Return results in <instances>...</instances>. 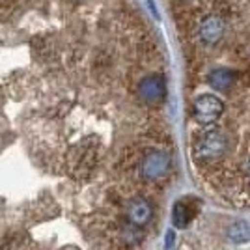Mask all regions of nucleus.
<instances>
[{"mask_svg":"<svg viewBox=\"0 0 250 250\" xmlns=\"http://www.w3.org/2000/svg\"><path fill=\"white\" fill-rule=\"evenodd\" d=\"M192 110H194L196 122L208 125L219 120V116L224 110V103L215 95H200L192 104Z\"/></svg>","mask_w":250,"mask_h":250,"instance_id":"nucleus-2","label":"nucleus"},{"mask_svg":"<svg viewBox=\"0 0 250 250\" xmlns=\"http://www.w3.org/2000/svg\"><path fill=\"white\" fill-rule=\"evenodd\" d=\"M174 243H176V233H174V229H168V231H167V241H165V247H167V250L174 249Z\"/></svg>","mask_w":250,"mask_h":250,"instance_id":"nucleus-10","label":"nucleus"},{"mask_svg":"<svg viewBox=\"0 0 250 250\" xmlns=\"http://www.w3.org/2000/svg\"><path fill=\"white\" fill-rule=\"evenodd\" d=\"M190 211H188V206L183 204V202H177L174 209H172V222L176 228H185L188 222H190Z\"/></svg>","mask_w":250,"mask_h":250,"instance_id":"nucleus-9","label":"nucleus"},{"mask_svg":"<svg viewBox=\"0 0 250 250\" xmlns=\"http://www.w3.org/2000/svg\"><path fill=\"white\" fill-rule=\"evenodd\" d=\"M226 136L219 131H208L204 136H200L194 144V157L200 161H213L224 155L226 151Z\"/></svg>","mask_w":250,"mask_h":250,"instance_id":"nucleus-1","label":"nucleus"},{"mask_svg":"<svg viewBox=\"0 0 250 250\" xmlns=\"http://www.w3.org/2000/svg\"><path fill=\"white\" fill-rule=\"evenodd\" d=\"M142 176L149 179V181H157L167 177V174L170 172V157L163 151H151L144 157L142 167H140Z\"/></svg>","mask_w":250,"mask_h":250,"instance_id":"nucleus-3","label":"nucleus"},{"mask_svg":"<svg viewBox=\"0 0 250 250\" xmlns=\"http://www.w3.org/2000/svg\"><path fill=\"white\" fill-rule=\"evenodd\" d=\"M138 92H140V97L147 101V103L155 104V103H161L163 99H165V95H167V84L165 81L161 79V77H157V75H151V77H146L140 86H138Z\"/></svg>","mask_w":250,"mask_h":250,"instance_id":"nucleus-4","label":"nucleus"},{"mask_svg":"<svg viewBox=\"0 0 250 250\" xmlns=\"http://www.w3.org/2000/svg\"><path fill=\"white\" fill-rule=\"evenodd\" d=\"M228 239L231 243H247V241H250V222L237 220V222L229 224Z\"/></svg>","mask_w":250,"mask_h":250,"instance_id":"nucleus-8","label":"nucleus"},{"mask_svg":"<svg viewBox=\"0 0 250 250\" xmlns=\"http://www.w3.org/2000/svg\"><path fill=\"white\" fill-rule=\"evenodd\" d=\"M247 168H249V174H250V161H249V165H247Z\"/></svg>","mask_w":250,"mask_h":250,"instance_id":"nucleus-11","label":"nucleus"},{"mask_svg":"<svg viewBox=\"0 0 250 250\" xmlns=\"http://www.w3.org/2000/svg\"><path fill=\"white\" fill-rule=\"evenodd\" d=\"M226 24L217 15H209L200 24V40L208 45H215L224 36Z\"/></svg>","mask_w":250,"mask_h":250,"instance_id":"nucleus-5","label":"nucleus"},{"mask_svg":"<svg viewBox=\"0 0 250 250\" xmlns=\"http://www.w3.org/2000/svg\"><path fill=\"white\" fill-rule=\"evenodd\" d=\"M127 217L135 226H146L153 217V209L151 204L144 198H135L129 202L127 206Z\"/></svg>","mask_w":250,"mask_h":250,"instance_id":"nucleus-6","label":"nucleus"},{"mask_svg":"<svg viewBox=\"0 0 250 250\" xmlns=\"http://www.w3.org/2000/svg\"><path fill=\"white\" fill-rule=\"evenodd\" d=\"M208 81H209V84L215 88V90L224 92V90H228L229 86L233 84V73H231L229 69L219 67V69H215V71H211V73H209Z\"/></svg>","mask_w":250,"mask_h":250,"instance_id":"nucleus-7","label":"nucleus"}]
</instances>
